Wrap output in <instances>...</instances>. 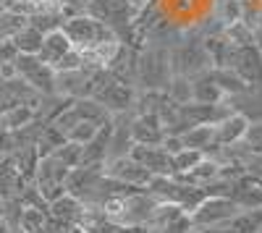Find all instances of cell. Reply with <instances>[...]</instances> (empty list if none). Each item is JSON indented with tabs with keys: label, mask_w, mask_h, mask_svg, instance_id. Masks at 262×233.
I'll return each mask as SVG.
<instances>
[{
	"label": "cell",
	"mask_w": 262,
	"mask_h": 233,
	"mask_svg": "<svg viewBox=\"0 0 262 233\" xmlns=\"http://www.w3.org/2000/svg\"><path fill=\"white\" fill-rule=\"evenodd\" d=\"M168 63H170V74L173 76H186L194 79L205 71L212 68L210 55L202 45V32L200 29H186L179 45H173L168 50Z\"/></svg>",
	"instance_id": "obj_1"
},
{
	"label": "cell",
	"mask_w": 262,
	"mask_h": 233,
	"mask_svg": "<svg viewBox=\"0 0 262 233\" xmlns=\"http://www.w3.org/2000/svg\"><path fill=\"white\" fill-rule=\"evenodd\" d=\"M60 32L69 37L71 48L79 55L100 48L102 42H107V39H116V32L107 27L105 21H100V18H95L90 13H74V16H69L63 21Z\"/></svg>",
	"instance_id": "obj_2"
},
{
	"label": "cell",
	"mask_w": 262,
	"mask_h": 233,
	"mask_svg": "<svg viewBox=\"0 0 262 233\" xmlns=\"http://www.w3.org/2000/svg\"><path fill=\"white\" fill-rule=\"evenodd\" d=\"M158 199L149 197L144 189H137V192H128L123 197H116V199H107L105 204H100L102 215L113 223H121V225H147L152 209H155Z\"/></svg>",
	"instance_id": "obj_3"
},
{
	"label": "cell",
	"mask_w": 262,
	"mask_h": 233,
	"mask_svg": "<svg viewBox=\"0 0 262 233\" xmlns=\"http://www.w3.org/2000/svg\"><path fill=\"white\" fill-rule=\"evenodd\" d=\"M170 63H168V50L144 45L137 53V89H158L165 92L170 81Z\"/></svg>",
	"instance_id": "obj_4"
},
{
	"label": "cell",
	"mask_w": 262,
	"mask_h": 233,
	"mask_svg": "<svg viewBox=\"0 0 262 233\" xmlns=\"http://www.w3.org/2000/svg\"><path fill=\"white\" fill-rule=\"evenodd\" d=\"M238 207L233 199L228 197H205L200 204H196L189 218H191V225L194 228H200V230H207V228H221L226 225L236 213H238Z\"/></svg>",
	"instance_id": "obj_5"
},
{
	"label": "cell",
	"mask_w": 262,
	"mask_h": 233,
	"mask_svg": "<svg viewBox=\"0 0 262 233\" xmlns=\"http://www.w3.org/2000/svg\"><path fill=\"white\" fill-rule=\"evenodd\" d=\"M13 68H16V76L24 79L34 92H39V95H55V71L48 66V63H42L37 55L16 53Z\"/></svg>",
	"instance_id": "obj_6"
},
{
	"label": "cell",
	"mask_w": 262,
	"mask_h": 233,
	"mask_svg": "<svg viewBox=\"0 0 262 233\" xmlns=\"http://www.w3.org/2000/svg\"><path fill=\"white\" fill-rule=\"evenodd\" d=\"M223 68H231L236 76H242L249 87H259L262 84V53L254 45H244V48L231 45Z\"/></svg>",
	"instance_id": "obj_7"
},
{
	"label": "cell",
	"mask_w": 262,
	"mask_h": 233,
	"mask_svg": "<svg viewBox=\"0 0 262 233\" xmlns=\"http://www.w3.org/2000/svg\"><path fill=\"white\" fill-rule=\"evenodd\" d=\"M92 66H81L71 71H55V95L69 97V100H81L92 95V81H95Z\"/></svg>",
	"instance_id": "obj_8"
},
{
	"label": "cell",
	"mask_w": 262,
	"mask_h": 233,
	"mask_svg": "<svg viewBox=\"0 0 262 233\" xmlns=\"http://www.w3.org/2000/svg\"><path fill=\"white\" fill-rule=\"evenodd\" d=\"M102 173H105V165H76V168H71L66 181H63L66 194H71L79 202H84L92 194V189L97 186Z\"/></svg>",
	"instance_id": "obj_9"
},
{
	"label": "cell",
	"mask_w": 262,
	"mask_h": 233,
	"mask_svg": "<svg viewBox=\"0 0 262 233\" xmlns=\"http://www.w3.org/2000/svg\"><path fill=\"white\" fill-rule=\"evenodd\" d=\"M105 176H111L121 183H128V186H137V189H144L149 181H152V173L147 168H142L134 157H116V160H107L105 162Z\"/></svg>",
	"instance_id": "obj_10"
},
{
	"label": "cell",
	"mask_w": 262,
	"mask_h": 233,
	"mask_svg": "<svg viewBox=\"0 0 262 233\" xmlns=\"http://www.w3.org/2000/svg\"><path fill=\"white\" fill-rule=\"evenodd\" d=\"M134 147V136H131V113H118L111 118V134H107V160L126 157Z\"/></svg>",
	"instance_id": "obj_11"
},
{
	"label": "cell",
	"mask_w": 262,
	"mask_h": 233,
	"mask_svg": "<svg viewBox=\"0 0 262 233\" xmlns=\"http://www.w3.org/2000/svg\"><path fill=\"white\" fill-rule=\"evenodd\" d=\"M128 157H134L142 168H147L152 176H170L173 173L170 155L163 150L160 144H134L131 152H128Z\"/></svg>",
	"instance_id": "obj_12"
},
{
	"label": "cell",
	"mask_w": 262,
	"mask_h": 233,
	"mask_svg": "<svg viewBox=\"0 0 262 233\" xmlns=\"http://www.w3.org/2000/svg\"><path fill=\"white\" fill-rule=\"evenodd\" d=\"M228 199H233L242 209L262 207V178H254V176H249V173L238 176V178L231 183Z\"/></svg>",
	"instance_id": "obj_13"
},
{
	"label": "cell",
	"mask_w": 262,
	"mask_h": 233,
	"mask_svg": "<svg viewBox=\"0 0 262 233\" xmlns=\"http://www.w3.org/2000/svg\"><path fill=\"white\" fill-rule=\"evenodd\" d=\"M131 136H134V144H160L165 131L158 113H131Z\"/></svg>",
	"instance_id": "obj_14"
},
{
	"label": "cell",
	"mask_w": 262,
	"mask_h": 233,
	"mask_svg": "<svg viewBox=\"0 0 262 233\" xmlns=\"http://www.w3.org/2000/svg\"><path fill=\"white\" fill-rule=\"evenodd\" d=\"M228 105L233 108V113L244 115L249 123H262V84L259 87H249L242 95L226 97Z\"/></svg>",
	"instance_id": "obj_15"
},
{
	"label": "cell",
	"mask_w": 262,
	"mask_h": 233,
	"mask_svg": "<svg viewBox=\"0 0 262 233\" xmlns=\"http://www.w3.org/2000/svg\"><path fill=\"white\" fill-rule=\"evenodd\" d=\"M71 50H74V48H71L69 37H66L60 29H55V32L45 34V39H42V48H39L37 58H39L42 63H48V66L55 71V66L63 60V55H69Z\"/></svg>",
	"instance_id": "obj_16"
},
{
	"label": "cell",
	"mask_w": 262,
	"mask_h": 233,
	"mask_svg": "<svg viewBox=\"0 0 262 233\" xmlns=\"http://www.w3.org/2000/svg\"><path fill=\"white\" fill-rule=\"evenodd\" d=\"M81 213H84V204L71 194H63L48 204V215L58 223H66V225H79Z\"/></svg>",
	"instance_id": "obj_17"
},
{
	"label": "cell",
	"mask_w": 262,
	"mask_h": 233,
	"mask_svg": "<svg viewBox=\"0 0 262 233\" xmlns=\"http://www.w3.org/2000/svg\"><path fill=\"white\" fill-rule=\"evenodd\" d=\"M247 126L249 121L238 113H231L228 118H223L221 123H215V144H236L242 142L244 134H247Z\"/></svg>",
	"instance_id": "obj_18"
},
{
	"label": "cell",
	"mask_w": 262,
	"mask_h": 233,
	"mask_svg": "<svg viewBox=\"0 0 262 233\" xmlns=\"http://www.w3.org/2000/svg\"><path fill=\"white\" fill-rule=\"evenodd\" d=\"M71 168H66L60 160H55L53 155L39 157L37 162V171H34V186H45V183H63L66 176H69Z\"/></svg>",
	"instance_id": "obj_19"
},
{
	"label": "cell",
	"mask_w": 262,
	"mask_h": 233,
	"mask_svg": "<svg viewBox=\"0 0 262 233\" xmlns=\"http://www.w3.org/2000/svg\"><path fill=\"white\" fill-rule=\"evenodd\" d=\"M226 100V95L221 92V87L215 84L212 74L205 71L200 76L191 79V102H205V105H212V102H221Z\"/></svg>",
	"instance_id": "obj_20"
},
{
	"label": "cell",
	"mask_w": 262,
	"mask_h": 233,
	"mask_svg": "<svg viewBox=\"0 0 262 233\" xmlns=\"http://www.w3.org/2000/svg\"><path fill=\"white\" fill-rule=\"evenodd\" d=\"M242 0H212L210 3V18L215 21L217 27H231L236 21H242Z\"/></svg>",
	"instance_id": "obj_21"
},
{
	"label": "cell",
	"mask_w": 262,
	"mask_h": 233,
	"mask_svg": "<svg viewBox=\"0 0 262 233\" xmlns=\"http://www.w3.org/2000/svg\"><path fill=\"white\" fill-rule=\"evenodd\" d=\"M71 110L76 113V118H79V121H90V123H97V126H105L107 121L113 118V115L107 113L97 100H92V97L74 100V102H71Z\"/></svg>",
	"instance_id": "obj_22"
},
{
	"label": "cell",
	"mask_w": 262,
	"mask_h": 233,
	"mask_svg": "<svg viewBox=\"0 0 262 233\" xmlns=\"http://www.w3.org/2000/svg\"><path fill=\"white\" fill-rule=\"evenodd\" d=\"M228 233H259L262 228V207L238 209V213L226 223Z\"/></svg>",
	"instance_id": "obj_23"
},
{
	"label": "cell",
	"mask_w": 262,
	"mask_h": 233,
	"mask_svg": "<svg viewBox=\"0 0 262 233\" xmlns=\"http://www.w3.org/2000/svg\"><path fill=\"white\" fill-rule=\"evenodd\" d=\"M181 144L186 150H200L205 155V150L210 144H215V126L212 123H202V126H191L189 131H184L181 136Z\"/></svg>",
	"instance_id": "obj_24"
},
{
	"label": "cell",
	"mask_w": 262,
	"mask_h": 233,
	"mask_svg": "<svg viewBox=\"0 0 262 233\" xmlns=\"http://www.w3.org/2000/svg\"><path fill=\"white\" fill-rule=\"evenodd\" d=\"M215 84L221 87V92L226 97H233V95H242L244 89H249V84L242 79V76H236L231 68H210Z\"/></svg>",
	"instance_id": "obj_25"
},
{
	"label": "cell",
	"mask_w": 262,
	"mask_h": 233,
	"mask_svg": "<svg viewBox=\"0 0 262 233\" xmlns=\"http://www.w3.org/2000/svg\"><path fill=\"white\" fill-rule=\"evenodd\" d=\"M42 39H45V34L42 32H37L34 27H24L21 29L11 42H13V48H16V53H27V55H37L39 53V48H42Z\"/></svg>",
	"instance_id": "obj_26"
},
{
	"label": "cell",
	"mask_w": 262,
	"mask_h": 233,
	"mask_svg": "<svg viewBox=\"0 0 262 233\" xmlns=\"http://www.w3.org/2000/svg\"><path fill=\"white\" fill-rule=\"evenodd\" d=\"M66 142V134L58 129V126H53V123H45V129H42V134H39V139H37V152H39V157H45V155H53L58 147Z\"/></svg>",
	"instance_id": "obj_27"
},
{
	"label": "cell",
	"mask_w": 262,
	"mask_h": 233,
	"mask_svg": "<svg viewBox=\"0 0 262 233\" xmlns=\"http://www.w3.org/2000/svg\"><path fill=\"white\" fill-rule=\"evenodd\" d=\"M29 121H34V108H29V105H16V108H11L0 115V126L8 131L21 129V126H27Z\"/></svg>",
	"instance_id": "obj_28"
},
{
	"label": "cell",
	"mask_w": 262,
	"mask_h": 233,
	"mask_svg": "<svg viewBox=\"0 0 262 233\" xmlns=\"http://www.w3.org/2000/svg\"><path fill=\"white\" fill-rule=\"evenodd\" d=\"M63 21H66V16L60 11H45V13L29 16V27H34L42 34H50V32H55V29L63 27Z\"/></svg>",
	"instance_id": "obj_29"
},
{
	"label": "cell",
	"mask_w": 262,
	"mask_h": 233,
	"mask_svg": "<svg viewBox=\"0 0 262 233\" xmlns=\"http://www.w3.org/2000/svg\"><path fill=\"white\" fill-rule=\"evenodd\" d=\"M27 24H29L27 16L13 13V11H3L0 13V39H13Z\"/></svg>",
	"instance_id": "obj_30"
},
{
	"label": "cell",
	"mask_w": 262,
	"mask_h": 233,
	"mask_svg": "<svg viewBox=\"0 0 262 233\" xmlns=\"http://www.w3.org/2000/svg\"><path fill=\"white\" fill-rule=\"evenodd\" d=\"M165 95L173 102H179V105L191 102V79H186V76H170L168 87H165Z\"/></svg>",
	"instance_id": "obj_31"
},
{
	"label": "cell",
	"mask_w": 262,
	"mask_h": 233,
	"mask_svg": "<svg viewBox=\"0 0 262 233\" xmlns=\"http://www.w3.org/2000/svg\"><path fill=\"white\" fill-rule=\"evenodd\" d=\"M205 155L200 152V150H184L181 152H176V155H170V168H173V173H184V171H189V168H194L196 162H200ZM170 173V176H173Z\"/></svg>",
	"instance_id": "obj_32"
},
{
	"label": "cell",
	"mask_w": 262,
	"mask_h": 233,
	"mask_svg": "<svg viewBox=\"0 0 262 233\" xmlns=\"http://www.w3.org/2000/svg\"><path fill=\"white\" fill-rule=\"evenodd\" d=\"M53 157L60 160L66 168H76V165L81 162V144H74V142L66 139V142L58 147V150L53 152Z\"/></svg>",
	"instance_id": "obj_33"
},
{
	"label": "cell",
	"mask_w": 262,
	"mask_h": 233,
	"mask_svg": "<svg viewBox=\"0 0 262 233\" xmlns=\"http://www.w3.org/2000/svg\"><path fill=\"white\" fill-rule=\"evenodd\" d=\"M97 129L100 126L97 123H90V121H79L76 126H71L69 131H66V139L69 142H74V144H86L95 134H97Z\"/></svg>",
	"instance_id": "obj_34"
},
{
	"label": "cell",
	"mask_w": 262,
	"mask_h": 233,
	"mask_svg": "<svg viewBox=\"0 0 262 233\" xmlns=\"http://www.w3.org/2000/svg\"><path fill=\"white\" fill-rule=\"evenodd\" d=\"M244 142L252 147V152H262V123H249Z\"/></svg>",
	"instance_id": "obj_35"
},
{
	"label": "cell",
	"mask_w": 262,
	"mask_h": 233,
	"mask_svg": "<svg viewBox=\"0 0 262 233\" xmlns=\"http://www.w3.org/2000/svg\"><path fill=\"white\" fill-rule=\"evenodd\" d=\"M244 171L249 173V176H254V178H262V152H249L247 157H244Z\"/></svg>",
	"instance_id": "obj_36"
},
{
	"label": "cell",
	"mask_w": 262,
	"mask_h": 233,
	"mask_svg": "<svg viewBox=\"0 0 262 233\" xmlns=\"http://www.w3.org/2000/svg\"><path fill=\"white\" fill-rule=\"evenodd\" d=\"M194 225H191V218L186 215V213H181L179 218H173L168 225H165V230L163 233H189Z\"/></svg>",
	"instance_id": "obj_37"
},
{
	"label": "cell",
	"mask_w": 262,
	"mask_h": 233,
	"mask_svg": "<svg viewBox=\"0 0 262 233\" xmlns=\"http://www.w3.org/2000/svg\"><path fill=\"white\" fill-rule=\"evenodd\" d=\"M16 58V48L11 39H0V63H8Z\"/></svg>",
	"instance_id": "obj_38"
},
{
	"label": "cell",
	"mask_w": 262,
	"mask_h": 233,
	"mask_svg": "<svg viewBox=\"0 0 262 233\" xmlns=\"http://www.w3.org/2000/svg\"><path fill=\"white\" fill-rule=\"evenodd\" d=\"M254 48L262 53V27H259V29H254Z\"/></svg>",
	"instance_id": "obj_39"
},
{
	"label": "cell",
	"mask_w": 262,
	"mask_h": 233,
	"mask_svg": "<svg viewBox=\"0 0 262 233\" xmlns=\"http://www.w3.org/2000/svg\"><path fill=\"white\" fill-rule=\"evenodd\" d=\"M205 233H228V228H226V225H221V228H207Z\"/></svg>",
	"instance_id": "obj_40"
},
{
	"label": "cell",
	"mask_w": 262,
	"mask_h": 233,
	"mask_svg": "<svg viewBox=\"0 0 262 233\" xmlns=\"http://www.w3.org/2000/svg\"><path fill=\"white\" fill-rule=\"evenodd\" d=\"M3 213H6V197H0V220H3Z\"/></svg>",
	"instance_id": "obj_41"
},
{
	"label": "cell",
	"mask_w": 262,
	"mask_h": 233,
	"mask_svg": "<svg viewBox=\"0 0 262 233\" xmlns=\"http://www.w3.org/2000/svg\"><path fill=\"white\" fill-rule=\"evenodd\" d=\"M189 233H205V230H200V228H191Z\"/></svg>",
	"instance_id": "obj_42"
},
{
	"label": "cell",
	"mask_w": 262,
	"mask_h": 233,
	"mask_svg": "<svg viewBox=\"0 0 262 233\" xmlns=\"http://www.w3.org/2000/svg\"><path fill=\"white\" fill-rule=\"evenodd\" d=\"M6 11V3H3V0H0V13H3Z\"/></svg>",
	"instance_id": "obj_43"
},
{
	"label": "cell",
	"mask_w": 262,
	"mask_h": 233,
	"mask_svg": "<svg viewBox=\"0 0 262 233\" xmlns=\"http://www.w3.org/2000/svg\"><path fill=\"white\" fill-rule=\"evenodd\" d=\"M259 233H262V228H259Z\"/></svg>",
	"instance_id": "obj_44"
}]
</instances>
